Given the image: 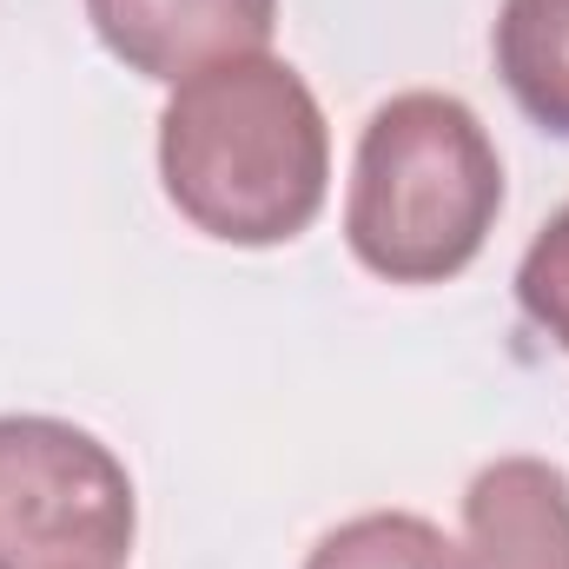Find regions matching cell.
Listing matches in <instances>:
<instances>
[{
    "label": "cell",
    "instance_id": "1",
    "mask_svg": "<svg viewBox=\"0 0 569 569\" xmlns=\"http://www.w3.org/2000/svg\"><path fill=\"white\" fill-rule=\"evenodd\" d=\"M159 186L219 246H291L331 192V127L311 80L279 53H239L172 87L159 113Z\"/></svg>",
    "mask_w": 569,
    "mask_h": 569
},
{
    "label": "cell",
    "instance_id": "2",
    "mask_svg": "<svg viewBox=\"0 0 569 569\" xmlns=\"http://www.w3.org/2000/svg\"><path fill=\"white\" fill-rule=\"evenodd\" d=\"M503 212V159L490 127L437 87L391 93L351 159L345 246L385 284H443L477 266Z\"/></svg>",
    "mask_w": 569,
    "mask_h": 569
},
{
    "label": "cell",
    "instance_id": "3",
    "mask_svg": "<svg viewBox=\"0 0 569 569\" xmlns=\"http://www.w3.org/2000/svg\"><path fill=\"white\" fill-rule=\"evenodd\" d=\"M140 497L113 443L67 418H0V569H127Z\"/></svg>",
    "mask_w": 569,
    "mask_h": 569
},
{
    "label": "cell",
    "instance_id": "4",
    "mask_svg": "<svg viewBox=\"0 0 569 569\" xmlns=\"http://www.w3.org/2000/svg\"><path fill=\"white\" fill-rule=\"evenodd\" d=\"M100 47L159 87H179L219 60L266 53L279 0H87Z\"/></svg>",
    "mask_w": 569,
    "mask_h": 569
},
{
    "label": "cell",
    "instance_id": "5",
    "mask_svg": "<svg viewBox=\"0 0 569 569\" xmlns=\"http://www.w3.org/2000/svg\"><path fill=\"white\" fill-rule=\"evenodd\" d=\"M457 569H569V477L550 457H497L470 477Z\"/></svg>",
    "mask_w": 569,
    "mask_h": 569
},
{
    "label": "cell",
    "instance_id": "6",
    "mask_svg": "<svg viewBox=\"0 0 569 569\" xmlns=\"http://www.w3.org/2000/svg\"><path fill=\"white\" fill-rule=\"evenodd\" d=\"M490 60L523 120L569 140V0H503L490 27Z\"/></svg>",
    "mask_w": 569,
    "mask_h": 569
},
{
    "label": "cell",
    "instance_id": "7",
    "mask_svg": "<svg viewBox=\"0 0 569 569\" xmlns=\"http://www.w3.org/2000/svg\"><path fill=\"white\" fill-rule=\"evenodd\" d=\"M305 569H457V543L418 510H365L325 530Z\"/></svg>",
    "mask_w": 569,
    "mask_h": 569
},
{
    "label": "cell",
    "instance_id": "8",
    "mask_svg": "<svg viewBox=\"0 0 569 569\" xmlns=\"http://www.w3.org/2000/svg\"><path fill=\"white\" fill-rule=\"evenodd\" d=\"M517 305L557 351H569V206L530 239L517 266Z\"/></svg>",
    "mask_w": 569,
    "mask_h": 569
}]
</instances>
